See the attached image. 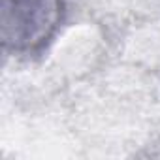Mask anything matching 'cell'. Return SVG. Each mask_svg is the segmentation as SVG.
Returning a JSON list of instances; mask_svg holds the SVG:
<instances>
[{
  "instance_id": "cell-1",
  "label": "cell",
  "mask_w": 160,
  "mask_h": 160,
  "mask_svg": "<svg viewBox=\"0 0 160 160\" xmlns=\"http://www.w3.org/2000/svg\"><path fill=\"white\" fill-rule=\"evenodd\" d=\"M62 0H2V40L13 51L42 47L57 30Z\"/></svg>"
}]
</instances>
